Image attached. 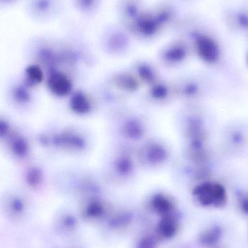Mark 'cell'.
<instances>
[{"mask_svg":"<svg viewBox=\"0 0 248 248\" xmlns=\"http://www.w3.org/2000/svg\"><path fill=\"white\" fill-rule=\"evenodd\" d=\"M24 204L20 201H15L10 202L7 206V213L13 219L20 218L24 213Z\"/></svg>","mask_w":248,"mask_h":248,"instance_id":"obj_4","label":"cell"},{"mask_svg":"<svg viewBox=\"0 0 248 248\" xmlns=\"http://www.w3.org/2000/svg\"><path fill=\"white\" fill-rule=\"evenodd\" d=\"M246 206H247V208H248V202L247 204H246Z\"/></svg>","mask_w":248,"mask_h":248,"instance_id":"obj_7","label":"cell"},{"mask_svg":"<svg viewBox=\"0 0 248 248\" xmlns=\"http://www.w3.org/2000/svg\"><path fill=\"white\" fill-rule=\"evenodd\" d=\"M138 24L140 30L144 34H153L157 30V22L150 17H141Z\"/></svg>","mask_w":248,"mask_h":248,"instance_id":"obj_3","label":"cell"},{"mask_svg":"<svg viewBox=\"0 0 248 248\" xmlns=\"http://www.w3.org/2000/svg\"><path fill=\"white\" fill-rule=\"evenodd\" d=\"M201 194L202 201L207 204H221L225 200V190L220 185H204L201 188Z\"/></svg>","mask_w":248,"mask_h":248,"instance_id":"obj_1","label":"cell"},{"mask_svg":"<svg viewBox=\"0 0 248 248\" xmlns=\"http://www.w3.org/2000/svg\"><path fill=\"white\" fill-rule=\"evenodd\" d=\"M169 55H170L171 58H177L178 57H181L183 55V51H182V49H174L170 51Z\"/></svg>","mask_w":248,"mask_h":248,"instance_id":"obj_5","label":"cell"},{"mask_svg":"<svg viewBox=\"0 0 248 248\" xmlns=\"http://www.w3.org/2000/svg\"><path fill=\"white\" fill-rule=\"evenodd\" d=\"M80 4L84 8H88L93 5V3L94 2V0H79Z\"/></svg>","mask_w":248,"mask_h":248,"instance_id":"obj_6","label":"cell"},{"mask_svg":"<svg viewBox=\"0 0 248 248\" xmlns=\"http://www.w3.org/2000/svg\"><path fill=\"white\" fill-rule=\"evenodd\" d=\"M198 49L202 58L208 61H215L218 55L215 45L211 40L205 38L200 39L198 42Z\"/></svg>","mask_w":248,"mask_h":248,"instance_id":"obj_2","label":"cell"}]
</instances>
